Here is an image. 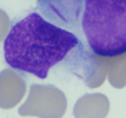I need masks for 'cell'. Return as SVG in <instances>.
<instances>
[{
    "instance_id": "obj_6",
    "label": "cell",
    "mask_w": 126,
    "mask_h": 118,
    "mask_svg": "<svg viewBox=\"0 0 126 118\" xmlns=\"http://www.w3.org/2000/svg\"><path fill=\"white\" fill-rule=\"evenodd\" d=\"M9 28V19L7 14L0 9V41L6 36Z\"/></svg>"
},
{
    "instance_id": "obj_2",
    "label": "cell",
    "mask_w": 126,
    "mask_h": 118,
    "mask_svg": "<svg viewBox=\"0 0 126 118\" xmlns=\"http://www.w3.org/2000/svg\"><path fill=\"white\" fill-rule=\"evenodd\" d=\"M11 68L45 79L49 70L69 56L89 63L94 58L71 32L33 12L13 25L3 45Z\"/></svg>"
},
{
    "instance_id": "obj_5",
    "label": "cell",
    "mask_w": 126,
    "mask_h": 118,
    "mask_svg": "<svg viewBox=\"0 0 126 118\" xmlns=\"http://www.w3.org/2000/svg\"><path fill=\"white\" fill-rule=\"evenodd\" d=\"M110 102L102 94H86L74 107L76 118H105L109 112Z\"/></svg>"
},
{
    "instance_id": "obj_4",
    "label": "cell",
    "mask_w": 126,
    "mask_h": 118,
    "mask_svg": "<svg viewBox=\"0 0 126 118\" xmlns=\"http://www.w3.org/2000/svg\"><path fill=\"white\" fill-rule=\"evenodd\" d=\"M26 93V82L15 71L0 72V108L8 109L17 106Z\"/></svg>"
},
{
    "instance_id": "obj_3",
    "label": "cell",
    "mask_w": 126,
    "mask_h": 118,
    "mask_svg": "<svg viewBox=\"0 0 126 118\" xmlns=\"http://www.w3.org/2000/svg\"><path fill=\"white\" fill-rule=\"evenodd\" d=\"M66 108V99L59 89L50 85H32L29 96L19 108L21 116L61 118Z\"/></svg>"
},
{
    "instance_id": "obj_1",
    "label": "cell",
    "mask_w": 126,
    "mask_h": 118,
    "mask_svg": "<svg viewBox=\"0 0 126 118\" xmlns=\"http://www.w3.org/2000/svg\"><path fill=\"white\" fill-rule=\"evenodd\" d=\"M41 15L74 34L94 56L126 53V0H37Z\"/></svg>"
}]
</instances>
